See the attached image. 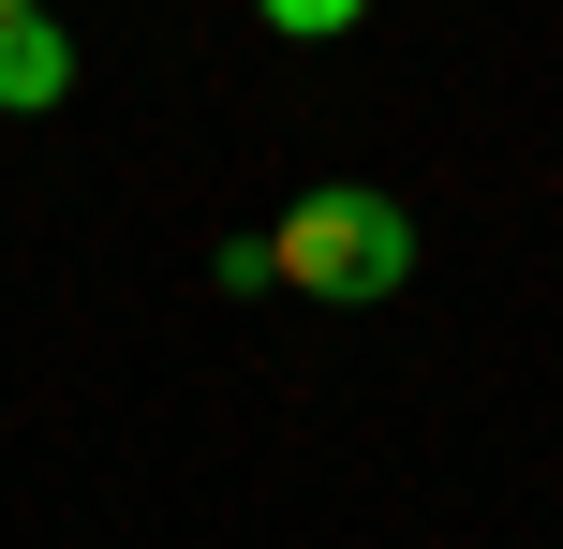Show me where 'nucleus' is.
<instances>
[{
    "mask_svg": "<svg viewBox=\"0 0 563 549\" xmlns=\"http://www.w3.org/2000/svg\"><path fill=\"white\" fill-rule=\"evenodd\" d=\"M267 238H282V283L327 297V312H371V297L416 283V208L371 194V178H311V194L282 208Z\"/></svg>",
    "mask_w": 563,
    "mask_h": 549,
    "instance_id": "f257e3e1",
    "label": "nucleus"
},
{
    "mask_svg": "<svg viewBox=\"0 0 563 549\" xmlns=\"http://www.w3.org/2000/svg\"><path fill=\"white\" fill-rule=\"evenodd\" d=\"M45 105H75V30H59V0L45 15H0V119H45Z\"/></svg>",
    "mask_w": 563,
    "mask_h": 549,
    "instance_id": "f03ea898",
    "label": "nucleus"
},
{
    "mask_svg": "<svg viewBox=\"0 0 563 549\" xmlns=\"http://www.w3.org/2000/svg\"><path fill=\"white\" fill-rule=\"evenodd\" d=\"M253 15L282 30V45H341V30H356V15H371V0H253Z\"/></svg>",
    "mask_w": 563,
    "mask_h": 549,
    "instance_id": "7ed1b4c3",
    "label": "nucleus"
},
{
    "mask_svg": "<svg viewBox=\"0 0 563 549\" xmlns=\"http://www.w3.org/2000/svg\"><path fill=\"white\" fill-rule=\"evenodd\" d=\"M208 283H223V297H267V283H282V238H223V253H208Z\"/></svg>",
    "mask_w": 563,
    "mask_h": 549,
    "instance_id": "20e7f679",
    "label": "nucleus"
},
{
    "mask_svg": "<svg viewBox=\"0 0 563 549\" xmlns=\"http://www.w3.org/2000/svg\"><path fill=\"white\" fill-rule=\"evenodd\" d=\"M0 15H45V0H0Z\"/></svg>",
    "mask_w": 563,
    "mask_h": 549,
    "instance_id": "39448f33",
    "label": "nucleus"
}]
</instances>
